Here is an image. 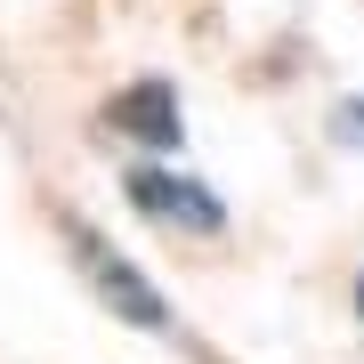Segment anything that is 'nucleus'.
Instances as JSON below:
<instances>
[{
	"label": "nucleus",
	"mask_w": 364,
	"mask_h": 364,
	"mask_svg": "<svg viewBox=\"0 0 364 364\" xmlns=\"http://www.w3.org/2000/svg\"><path fill=\"white\" fill-rule=\"evenodd\" d=\"M73 259H81L90 291H97L105 308L122 316V324H138V332H170V299H162L154 284H146V275H138L130 259H122V251L105 243V235H90V227H81V235H73Z\"/></svg>",
	"instance_id": "f257e3e1"
},
{
	"label": "nucleus",
	"mask_w": 364,
	"mask_h": 364,
	"mask_svg": "<svg viewBox=\"0 0 364 364\" xmlns=\"http://www.w3.org/2000/svg\"><path fill=\"white\" fill-rule=\"evenodd\" d=\"M130 203L146 219H162V227H186V235H219L227 227L219 195H203L195 178H170V170H130Z\"/></svg>",
	"instance_id": "f03ea898"
},
{
	"label": "nucleus",
	"mask_w": 364,
	"mask_h": 364,
	"mask_svg": "<svg viewBox=\"0 0 364 364\" xmlns=\"http://www.w3.org/2000/svg\"><path fill=\"white\" fill-rule=\"evenodd\" d=\"M105 122H114L122 138L178 146V97H170V81H138V90H122L114 105H105Z\"/></svg>",
	"instance_id": "7ed1b4c3"
},
{
	"label": "nucleus",
	"mask_w": 364,
	"mask_h": 364,
	"mask_svg": "<svg viewBox=\"0 0 364 364\" xmlns=\"http://www.w3.org/2000/svg\"><path fill=\"white\" fill-rule=\"evenodd\" d=\"M356 299H364V291H356Z\"/></svg>",
	"instance_id": "20e7f679"
}]
</instances>
